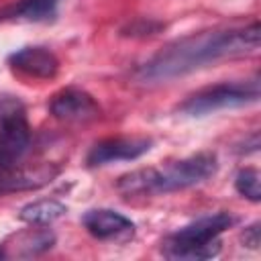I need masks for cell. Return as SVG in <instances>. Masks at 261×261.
Instances as JSON below:
<instances>
[{"label":"cell","instance_id":"11","mask_svg":"<svg viewBox=\"0 0 261 261\" xmlns=\"http://www.w3.org/2000/svg\"><path fill=\"white\" fill-rule=\"evenodd\" d=\"M59 0H18L0 12V20H29L41 22L55 16Z\"/></svg>","mask_w":261,"mask_h":261},{"label":"cell","instance_id":"14","mask_svg":"<svg viewBox=\"0 0 261 261\" xmlns=\"http://www.w3.org/2000/svg\"><path fill=\"white\" fill-rule=\"evenodd\" d=\"M243 241L247 247L251 249H257L259 247V224H251L249 228H245V234H243Z\"/></svg>","mask_w":261,"mask_h":261},{"label":"cell","instance_id":"2","mask_svg":"<svg viewBox=\"0 0 261 261\" xmlns=\"http://www.w3.org/2000/svg\"><path fill=\"white\" fill-rule=\"evenodd\" d=\"M216 171V157L212 153H198L175 163L165 165L163 169L147 167L122 175L116 184V190L122 196H153L184 190L196 184H202Z\"/></svg>","mask_w":261,"mask_h":261},{"label":"cell","instance_id":"8","mask_svg":"<svg viewBox=\"0 0 261 261\" xmlns=\"http://www.w3.org/2000/svg\"><path fill=\"white\" fill-rule=\"evenodd\" d=\"M86 230L100 241H126L135 232V224L120 212L110 208L88 210L82 218Z\"/></svg>","mask_w":261,"mask_h":261},{"label":"cell","instance_id":"7","mask_svg":"<svg viewBox=\"0 0 261 261\" xmlns=\"http://www.w3.org/2000/svg\"><path fill=\"white\" fill-rule=\"evenodd\" d=\"M49 108L51 114L63 122H90L100 116V106L96 100L77 88H65L55 94Z\"/></svg>","mask_w":261,"mask_h":261},{"label":"cell","instance_id":"1","mask_svg":"<svg viewBox=\"0 0 261 261\" xmlns=\"http://www.w3.org/2000/svg\"><path fill=\"white\" fill-rule=\"evenodd\" d=\"M261 29L253 22L245 29L232 31H208L190 35L167 45L155 57H151L141 69L139 80L145 84L167 82L200 69L208 63H216L226 57H241L253 53L259 47Z\"/></svg>","mask_w":261,"mask_h":261},{"label":"cell","instance_id":"9","mask_svg":"<svg viewBox=\"0 0 261 261\" xmlns=\"http://www.w3.org/2000/svg\"><path fill=\"white\" fill-rule=\"evenodd\" d=\"M8 63L16 69L22 71L24 75L39 77V80H51L57 75L59 61L57 57L43 47H24L8 57Z\"/></svg>","mask_w":261,"mask_h":261},{"label":"cell","instance_id":"12","mask_svg":"<svg viewBox=\"0 0 261 261\" xmlns=\"http://www.w3.org/2000/svg\"><path fill=\"white\" fill-rule=\"evenodd\" d=\"M67 212V208L57 200H37L20 208L18 218L29 224H49L57 218H61Z\"/></svg>","mask_w":261,"mask_h":261},{"label":"cell","instance_id":"4","mask_svg":"<svg viewBox=\"0 0 261 261\" xmlns=\"http://www.w3.org/2000/svg\"><path fill=\"white\" fill-rule=\"evenodd\" d=\"M259 98V80L251 82H224L210 88H204L196 94H192L184 104L181 112L192 116H204L216 110L224 108H239L247 106L251 102H257Z\"/></svg>","mask_w":261,"mask_h":261},{"label":"cell","instance_id":"6","mask_svg":"<svg viewBox=\"0 0 261 261\" xmlns=\"http://www.w3.org/2000/svg\"><path fill=\"white\" fill-rule=\"evenodd\" d=\"M151 139L147 137H110L104 141H98L90 153L88 163L90 165H106L116 161H133L141 155H145L151 149Z\"/></svg>","mask_w":261,"mask_h":261},{"label":"cell","instance_id":"5","mask_svg":"<svg viewBox=\"0 0 261 261\" xmlns=\"http://www.w3.org/2000/svg\"><path fill=\"white\" fill-rule=\"evenodd\" d=\"M31 145V126L20 100H0V171L12 169Z\"/></svg>","mask_w":261,"mask_h":261},{"label":"cell","instance_id":"3","mask_svg":"<svg viewBox=\"0 0 261 261\" xmlns=\"http://www.w3.org/2000/svg\"><path fill=\"white\" fill-rule=\"evenodd\" d=\"M234 224V216L228 212H218L212 216H204L173 234H169L163 245L161 253L167 259H210L220 253V234Z\"/></svg>","mask_w":261,"mask_h":261},{"label":"cell","instance_id":"10","mask_svg":"<svg viewBox=\"0 0 261 261\" xmlns=\"http://www.w3.org/2000/svg\"><path fill=\"white\" fill-rule=\"evenodd\" d=\"M55 173H57V169L49 167V165H43V167H37V169H20V171H16L14 167L12 169H2V173H0V194L41 188L47 181H51V177Z\"/></svg>","mask_w":261,"mask_h":261},{"label":"cell","instance_id":"13","mask_svg":"<svg viewBox=\"0 0 261 261\" xmlns=\"http://www.w3.org/2000/svg\"><path fill=\"white\" fill-rule=\"evenodd\" d=\"M234 188L241 196L249 198L251 202L261 200V184H259V171L255 167H245L234 177Z\"/></svg>","mask_w":261,"mask_h":261}]
</instances>
